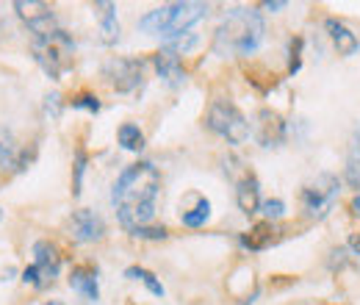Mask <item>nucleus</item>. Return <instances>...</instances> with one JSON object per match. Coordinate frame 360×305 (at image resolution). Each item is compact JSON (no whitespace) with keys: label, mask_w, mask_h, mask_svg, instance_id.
Here are the masks:
<instances>
[{"label":"nucleus","mask_w":360,"mask_h":305,"mask_svg":"<svg viewBox=\"0 0 360 305\" xmlns=\"http://www.w3.org/2000/svg\"><path fill=\"white\" fill-rule=\"evenodd\" d=\"M158 197H161V173L155 170L153 161H136L125 167L111 189L117 219L128 233L153 222Z\"/></svg>","instance_id":"nucleus-1"},{"label":"nucleus","mask_w":360,"mask_h":305,"mask_svg":"<svg viewBox=\"0 0 360 305\" xmlns=\"http://www.w3.org/2000/svg\"><path fill=\"white\" fill-rule=\"evenodd\" d=\"M264 17L258 8H230L214 34L217 56H252L264 42Z\"/></svg>","instance_id":"nucleus-2"},{"label":"nucleus","mask_w":360,"mask_h":305,"mask_svg":"<svg viewBox=\"0 0 360 305\" xmlns=\"http://www.w3.org/2000/svg\"><path fill=\"white\" fill-rule=\"evenodd\" d=\"M211 11L208 3H197V0H186V3H167L158 6L153 11H147L139 20V28L150 37H164L167 42L188 34L200 20H205Z\"/></svg>","instance_id":"nucleus-3"},{"label":"nucleus","mask_w":360,"mask_h":305,"mask_svg":"<svg viewBox=\"0 0 360 305\" xmlns=\"http://www.w3.org/2000/svg\"><path fill=\"white\" fill-rule=\"evenodd\" d=\"M31 53H34L37 64L45 70V75L50 81H61L75 64V42L61 28L47 34V37H34Z\"/></svg>","instance_id":"nucleus-4"},{"label":"nucleus","mask_w":360,"mask_h":305,"mask_svg":"<svg viewBox=\"0 0 360 305\" xmlns=\"http://www.w3.org/2000/svg\"><path fill=\"white\" fill-rule=\"evenodd\" d=\"M205 125L217 136H222L227 144L238 147L250 139V123L247 117L238 111V106H233L230 100H214L205 117Z\"/></svg>","instance_id":"nucleus-5"},{"label":"nucleus","mask_w":360,"mask_h":305,"mask_svg":"<svg viewBox=\"0 0 360 305\" xmlns=\"http://www.w3.org/2000/svg\"><path fill=\"white\" fill-rule=\"evenodd\" d=\"M338 192H341L338 175H333V173L316 175V180H311V183L300 192L302 211L311 219H324L333 211V206H335V200H338Z\"/></svg>","instance_id":"nucleus-6"},{"label":"nucleus","mask_w":360,"mask_h":305,"mask_svg":"<svg viewBox=\"0 0 360 305\" xmlns=\"http://www.w3.org/2000/svg\"><path fill=\"white\" fill-rule=\"evenodd\" d=\"M58 269H61V253H58V247L53 242L42 239V242L34 244V263L25 266L22 280L31 283L34 289H47L58 278Z\"/></svg>","instance_id":"nucleus-7"},{"label":"nucleus","mask_w":360,"mask_h":305,"mask_svg":"<svg viewBox=\"0 0 360 305\" xmlns=\"http://www.w3.org/2000/svg\"><path fill=\"white\" fill-rule=\"evenodd\" d=\"M103 78L111 84V89L122 94L136 92L144 81V61L141 58H111L103 67Z\"/></svg>","instance_id":"nucleus-8"},{"label":"nucleus","mask_w":360,"mask_h":305,"mask_svg":"<svg viewBox=\"0 0 360 305\" xmlns=\"http://www.w3.org/2000/svg\"><path fill=\"white\" fill-rule=\"evenodd\" d=\"M14 11H17V17L25 23V28L34 37H47V34L58 31L56 14H53V8L47 3H39V0H17L14 3Z\"/></svg>","instance_id":"nucleus-9"},{"label":"nucleus","mask_w":360,"mask_h":305,"mask_svg":"<svg viewBox=\"0 0 360 305\" xmlns=\"http://www.w3.org/2000/svg\"><path fill=\"white\" fill-rule=\"evenodd\" d=\"M67 228H70L72 242H78V244H91V242H100L105 236V222H103V217L97 211H91V208L72 211Z\"/></svg>","instance_id":"nucleus-10"},{"label":"nucleus","mask_w":360,"mask_h":305,"mask_svg":"<svg viewBox=\"0 0 360 305\" xmlns=\"http://www.w3.org/2000/svg\"><path fill=\"white\" fill-rule=\"evenodd\" d=\"M34 153H28V147L17 144L8 128H0V170L3 173H22L31 164Z\"/></svg>","instance_id":"nucleus-11"},{"label":"nucleus","mask_w":360,"mask_h":305,"mask_svg":"<svg viewBox=\"0 0 360 305\" xmlns=\"http://www.w3.org/2000/svg\"><path fill=\"white\" fill-rule=\"evenodd\" d=\"M261 183H258V178L250 173V170H244V173L236 178V206H238V211L241 214H247V217H252V214H258L261 211Z\"/></svg>","instance_id":"nucleus-12"},{"label":"nucleus","mask_w":360,"mask_h":305,"mask_svg":"<svg viewBox=\"0 0 360 305\" xmlns=\"http://www.w3.org/2000/svg\"><path fill=\"white\" fill-rule=\"evenodd\" d=\"M280 233H283V230H280L274 222L264 219V222L252 225L247 233H241L238 242H241L244 250H250V253H261V250H266V247H271V244L280 242Z\"/></svg>","instance_id":"nucleus-13"},{"label":"nucleus","mask_w":360,"mask_h":305,"mask_svg":"<svg viewBox=\"0 0 360 305\" xmlns=\"http://www.w3.org/2000/svg\"><path fill=\"white\" fill-rule=\"evenodd\" d=\"M258 142L264 147H280L285 142V120L277 111L271 108L258 111Z\"/></svg>","instance_id":"nucleus-14"},{"label":"nucleus","mask_w":360,"mask_h":305,"mask_svg":"<svg viewBox=\"0 0 360 305\" xmlns=\"http://www.w3.org/2000/svg\"><path fill=\"white\" fill-rule=\"evenodd\" d=\"M153 64H155V70H158V75L169 84V87L175 89L180 87L183 81H186V70H183V61H180V56L172 50V47H161L155 56H153Z\"/></svg>","instance_id":"nucleus-15"},{"label":"nucleus","mask_w":360,"mask_h":305,"mask_svg":"<svg viewBox=\"0 0 360 305\" xmlns=\"http://www.w3.org/2000/svg\"><path fill=\"white\" fill-rule=\"evenodd\" d=\"M70 289L78 292L84 300L97 303L100 300V280H97V269L91 263H81L70 272Z\"/></svg>","instance_id":"nucleus-16"},{"label":"nucleus","mask_w":360,"mask_h":305,"mask_svg":"<svg viewBox=\"0 0 360 305\" xmlns=\"http://www.w3.org/2000/svg\"><path fill=\"white\" fill-rule=\"evenodd\" d=\"M91 11L100 23V34H103V42L105 44H114L120 39V20H117V6L114 3H91Z\"/></svg>","instance_id":"nucleus-17"},{"label":"nucleus","mask_w":360,"mask_h":305,"mask_svg":"<svg viewBox=\"0 0 360 305\" xmlns=\"http://www.w3.org/2000/svg\"><path fill=\"white\" fill-rule=\"evenodd\" d=\"M324 28H327V34H330V39L335 44V50H338V56H355L360 47V39L341 23V20H335V17H330V20H324Z\"/></svg>","instance_id":"nucleus-18"},{"label":"nucleus","mask_w":360,"mask_h":305,"mask_svg":"<svg viewBox=\"0 0 360 305\" xmlns=\"http://www.w3.org/2000/svg\"><path fill=\"white\" fill-rule=\"evenodd\" d=\"M180 219H183L186 228H200V225H205V222L211 219V200L194 194V208H183V211H180Z\"/></svg>","instance_id":"nucleus-19"},{"label":"nucleus","mask_w":360,"mask_h":305,"mask_svg":"<svg viewBox=\"0 0 360 305\" xmlns=\"http://www.w3.org/2000/svg\"><path fill=\"white\" fill-rule=\"evenodd\" d=\"M125 278H128V280H141V283L147 286V292L155 294V297H164V294H167L164 283H161L150 269H144V266H128V269H125Z\"/></svg>","instance_id":"nucleus-20"},{"label":"nucleus","mask_w":360,"mask_h":305,"mask_svg":"<svg viewBox=\"0 0 360 305\" xmlns=\"http://www.w3.org/2000/svg\"><path fill=\"white\" fill-rule=\"evenodd\" d=\"M117 139H120V147L128 150V153H141L144 150V133L139 131V125H134V123L120 125Z\"/></svg>","instance_id":"nucleus-21"},{"label":"nucleus","mask_w":360,"mask_h":305,"mask_svg":"<svg viewBox=\"0 0 360 305\" xmlns=\"http://www.w3.org/2000/svg\"><path fill=\"white\" fill-rule=\"evenodd\" d=\"M86 161H89V156H86L84 150H78V153H75V164H72V194H75V197L81 194V183H84V173H86Z\"/></svg>","instance_id":"nucleus-22"},{"label":"nucleus","mask_w":360,"mask_h":305,"mask_svg":"<svg viewBox=\"0 0 360 305\" xmlns=\"http://www.w3.org/2000/svg\"><path fill=\"white\" fill-rule=\"evenodd\" d=\"M302 37H294L291 42H288V73L291 75H297L300 73V67H302Z\"/></svg>","instance_id":"nucleus-23"},{"label":"nucleus","mask_w":360,"mask_h":305,"mask_svg":"<svg viewBox=\"0 0 360 305\" xmlns=\"http://www.w3.org/2000/svg\"><path fill=\"white\" fill-rule=\"evenodd\" d=\"M347 180L352 183V189H360V144H352V153L347 161Z\"/></svg>","instance_id":"nucleus-24"},{"label":"nucleus","mask_w":360,"mask_h":305,"mask_svg":"<svg viewBox=\"0 0 360 305\" xmlns=\"http://www.w3.org/2000/svg\"><path fill=\"white\" fill-rule=\"evenodd\" d=\"M131 236H136V239H150V242H164L167 236H169V230L161 225H144V228H136V230H131Z\"/></svg>","instance_id":"nucleus-25"},{"label":"nucleus","mask_w":360,"mask_h":305,"mask_svg":"<svg viewBox=\"0 0 360 305\" xmlns=\"http://www.w3.org/2000/svg\"><path fill=\"white\" fill-rule=\"evenodd\" d=\"M197 44H200V37L188 31V34H183V37H175V39H169V42H167V47H172L178 56H186V53H188V50H194Z\"/></svg>","instance_id":"nucleus-26"},{"label":"nucleus","mask_w":360,"mask_h":305,"mask_svg":"<svg viewBox=\"0 0 360 305\" xmlns=\"http://www.w3.org/2000/svg\"><path fill=\"white\" fill-rule=\"evenodd\" d=\"M261 214L269 219V222H277V219L285 214V203L277 200V197H274V200H264V203H261Z\"/></svg>","instance_id":"nucleus-27"},{"label":"nucleus","mask_w":360,"mask_h":305,"mask_svg":"<svg viewBox=\"0 0 360 305\" xmlns=\"http://www.w3.org/2000/svg\"><path fill=\"white\" fill-rule=\"evenodd\" d=\"M72 108H84L89 114H97L100 111V100L94 94H78V97H72Z\"/></svg>","instance_id":"nucleus-28"},{"label":"nucleus","mask_w":360,"mask_h":305,"mask_svg":"<svg viewBox=\"0 0 360 305\" xmlns=\"http://www.w3.org/2000/svg\"><path fill=\"white\" fill-rule=\"evenodd\" d=\"M349 250H352L355 256H360V233H352V236H349Z\"/></svg>","instance_id":"nucleus-29"},{"label":"nucleus","mask_w":360,"mask_h":305,"mask_svg":"<svg viewBox=\"0 0 360 305\" xmlns=\"http://www.w3.org/2000/svg\"><path fill=\"white\" fill-rule=\"evenodd\" d=\"M349 211H352V217H360V192L352 197V203H349Z\"/></svg>","instance_id":"nucleus-30"},{"label":"nucleus","mask_w":360,"mask_h":305,"mask_svg":"<svg viewBox=\"0 0 360 305\" xmlns=\"http://www.w3.org/2000/svg\"><path fill=\"white\" fill-rule=\"evenodd\" d=\"M261 8H266V11H280V8H285V3H277V0H274V3H264Z\"/></svg>","instance_id":"nucleus-31"},{"label":"nucleus","mask_w":360,"mask_h":305,"mask_svg":"<svg viewBox=\"0 0 360 305\" xmlns=\"http://www.w3.org/2000/svg\"><path fill=\"white\" fill-rule=\"evenodd\" d=\"M45 305H64V303H58V300H47Z\"/></svg>","instance_id":"nucleus-32"},{"label":"nucleus","mask_w":360,"mask_h":305,"mask_svg":"<svg viewBox=\"0 0 360 305\" xmlns=\"http://www.w3.org/2000/svg\"><path fill=\"white\" fill-rule=\"evenodd\" d=\"M0 219H3V211H0Z\"/></svg>","instance_id":"nucleus-33"}]
</instances>
